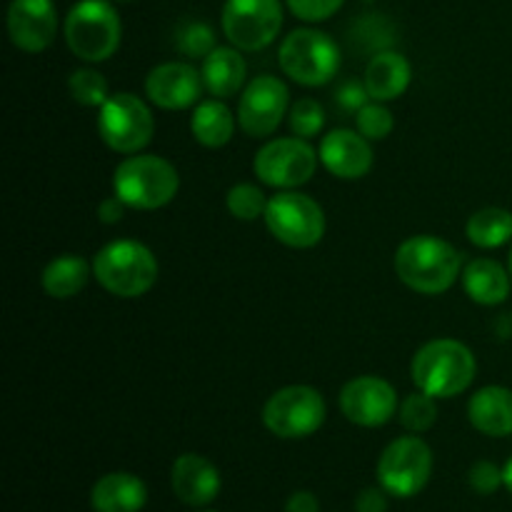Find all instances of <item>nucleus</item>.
I'll return each mask as SVG.
<instances>
[{
	"mask_svg": "<svg viewBox=\"0 0 512 512\" xmlns=\"http://www.w3.org/2000/svg\"><path fill=\"white\" fill-rule=\"evenodd\" d=\"M320 163L340 180H360L373 170V148L360 130H330L320 140Z\"/></svg>",
	"mask_w": 512,
	"mask_h": 512,
	"instance_id": "17",
	"label": "nucleus"
},
{
	"mask_svg": "<svg viewBox=\"0 0 512 512\" xmlns=\"http://www.w3.org/2000/svg\"><path fill=\"white\" fill-rule=\"evenodd\" d=\"M355 512H388V490L383 485L360 490L355 498Z\"/></svg>",
	"mask_w": 512,
	"mask_h": 512,
	"instance_id": "35",
	"label": "nucleus"
},
{
	"mask_svg": "<svg viewBox=\"0 0 512 512\" xmlns=\"http://www.w3.org/2000/svg\"><path fill=\"white\" fill-rule=\"evenodd\" d=\"M63 35L75 58L85 63H103L120 48L123 23L108 0H80L65 15Z\"/></svg>",
	"mask_w": 512,
	"mask_h": 512,
	"instance_id": "5",
	"label": "nucleus"
},
{
	"mask_svg": "<svg viewBox=\"0 0 512 512\" xmlns=\"http://www.w3.org/2000/svg\"><path fill=\"white\" fill-rule=\"evenodd\" d=\"M235 128H238V115L230 113V108L220 98L200 100L190 115V133L195 143L203 148H225L233 140Z\"/></svg>",
	"mask_w": 512,
	"mask_h": 512,
	"instance_id": "24",
	"label": "nucleus"
},
{
	"mask_svg": "<svg viewBox=\"0 0 512 512\" xmlns=\"http://www.w3.org/2000/svg\"><path fill=\"white\" fill-rule=\"evenodd\" d=\"M355 123H358L360 135H365L368 140H385L395 128V118L390 108L385 103H378V100L365 103L355 113Z\"/></svg>",
	"mask_w": 512,
	"mask_h": 512,
	"instance_id": "31",
	"label": "nucleus"
},
{
	"mask_svg": "<svg viewBox=\"0 0 512 512\" xmlns=\"http://www.w3.org/2000/svg\"><path fill=\"white\" fill-rule=\"evenodd\" d=\"M320 505H318V498H315L313 493H308V490H298V493H293L288 498V503H285V512H318Z\"/></svg>",
	"mask_w": 512,
	"mask_h": 512,
	"instance_id": "38",
	"label": "nucleus"
},
{
	"mask_svg": "<svg viewBox=\"0 0 512 512\" xmlns=\"http://www.w3.org/2000/svg\"><path fill=\"white\" fill-rule=\"evenodd\" d=\"M325 398L310 385H288L275 390L263 408V423L283 440L310 438L325 423Z\"/></svg>",
	"mask_w": 512,
	"mask_h": 512,
	"instance_id": "9",
	"label": "nucleus"
},
{
	"mask_svg": "<svg viewBox=\"0 0 512 512\" xmlns=\"http://www.w3.org/2000/svg\"><path fill=\"white\" fill-rule=\"evenodd\" d=\"M8 35L23 53H43L58 35L53 0H13L8 8Z\"/></svg>",
	"mask_w": 512,
	"mask_h": 512,
	"instance_id": "16",
	"label": "nucleus"
},
{
	"mask_svg": "<svg viewBox=\"0 0 512 512\" xmlns=\"http://www.w3.org/2000/svg\"><path fill=\"white\" fill-rule=\"evenodd\" d=\"M170 483H173V493L178 495L180 503L190 505V508L210 505L220 493L218 468L208 458L195 453H185L175 460Z\"/></svg>",
	"mask_w": 512,
	"mask_h": 512,
	"instance_id": "18",
	"label": "nucleus"
},
{
	"mask_svg": "<svg viewBox=\"0 0 512 512\" xmlns=\"http://www.w3.org/2000/svg\"><path fill=\"white\" fill-rule=\"evenodd\" d=\"M413 80V68L405 55L395 53V50H380L370 58L368 68H365L363 85L368 90L370 100L378 103H390L405 95Z\"/></svg>",
	"mask_w": 512,
	"mask_h": 512,
	"instance_id": "19",
	"label": "nucleus"
},
{
	"mask_svg": "<svg viewBox=\"0 0 512 512\" xmlns=\"http://www.w3.org/2000/svg\"><path fill=\"white\" fill-rule=\"evenodd\" d=\"M340 413L360 428H380L398 415L400 400L393 385L378 375H360L340 390Z\"/></svg>",
	"mask_w": 512,
	"mask_h": 512,
	"instance_id": "14",
	"label": "nucleus"
},
{
	"mask_svg": "<svg viewBox=\"0 0 512 512\" xmlns=\"http://www.w3.org/2000/svg\"><path fill=\"white\" fill-rule=\"evenodd\" d=\"M468 418L478 433L488 438L512 435V390L503 385H485L470 398Z\"/></svg>",
	"mask_w": 512,
	"mask_h": 512,
	"instance_id": "20",
	"label": "nucleus"
},
{
	"mask_svg": "<svg viewBox=\"0 0 512 512\" xmlns=\"http://www.w3.org/2000/svg\"><path fill=\"white\" fill-rule=\"evenodd\" d=\"M463 290L473 303L493 308L508 300L510 295V270H505L498 260L493 258H475L463 268Z\"/></svg>",
	"mask_w": 512,
	"mask_h": 512,
	"instance_id": "23",
	"label": "nucleus"
},
{
	"mask_svg": "<svg viewBox=\"0 0 512 512\" xmlns=\"http://www.w3.org/2000/svg\"><path fill=\"white\" fill-rule=\"evenodd\" d=\"M200 512H215V510H200Z\"/></svg>",
	"mask_w": 512,
	"mask_h": 512,
	"instance_id": "42",
	"label": "nucleus"
},
{
	"mask_svg": "<svg viewBox=\"0 0 512 512\" xmlns=\"http://www.w3.org/2000/svg\"><path fill=\"white\" fill-rule=\"evenodd\" d=\"M433 475V450L418 435L393 440L378 460V483L395 498H413Z\"/></svg>",
	"mask_w": 512,
	"mask_h": 512,
	"instance_id": "11",
	"label": "nucleus"
},
{
	"mask_svg": "<svg viewBox=\"0 0 512 512\" xmlns=\"http://www.w3.org/2000/svg\"><path fill=\"white\" fill-rule=\"evenodd\" d=\"M243 50L235 45H218L208 58H203L200 75L203 85L213 98H233L245 88V75H248V63H245Z\"/></svg>",
	"mask_w": 512,
	"mask_h": 512,
	"instance_id": "21",
	"label": "nucleus"
},
{
	"mask_svg": "<svg viewBox=\"0 0 512 512\" xmlns=\"http://www.w3.org/2000/svg\"><path fill=\"white\" fill-rule=\"evenodd\" d=\"M90 275H93V263H88L80 255L65 253L45 265L43 273H40V285L50 298L68 300L75 298L88 285Z\"/></svg>",
	"mask_w": 512,
	"mask_h": 512,
	"instance_id": "25",
	"label": "nucleus"
},
{
	"mask_svg": "<svg viewBox=\"0 0 512 512\" xmlns=\"http://www.w3.org/2000/svg\"><path fill=\"white\" fill-rule=\"evenodd\" d=\"M283 28L280 0H225L223 33L230 45L255 53L273 43Z\"/></svg>",
	"mask_w": 512,
	"mask_h": 512,
	"instance_id": "12",
	"label": "nucleus"
},
{
	"mask_svg": "<svg viewBox=\"0 0 512 512\" xmlns=\"http://www.w3.org/2000/svg\"><path fill=\"white\" fill-rule=\"evenodd\" d=\"M180 190V173L160 155L135 153L120 160L113 173V195L133 210H160Z\"/></svg>",
	"mask_w": 512,
	"mask_h": 512,
	"instance_id": "4",
	"label": "nucleus"
},
{
	"mask_svg": "<svg viewBox=\"0 0 512 512\" xmlns=\"http://www.w3.org/2000/svg\"><path fill=\"white\" fill-rule=\"evenodd\" d=\"M398 418L408 433L420 435L433 428L435 420H438V403H435L433 395L415 390V393L405 395V400L400 403Z\"/></svg>",
	"mask_w": 512,
	"mask_h": 512,
	"instance_id": "27",
	"label": "nucleus"
},
{
	"mask_svg": "<svg viewBox=\"0 0 512 512\" xmlns=\"http://www.w3.org/2000/svg\"><path fill=\"white\" fill-rule=\"evenodd\" d=\"M263 220L278 243L295 250L315 248L325 235V210L298 190H278L268 200Z\"/></svg>",
	"mask_w": 512,
	"mask_h": 512,
	"instance_id": "7",
	"label": "nucleus"
},
{
	"mask_svg": "<svg viewBox=\"0 0 512 512\" xmlns=\"http://www.w3.org/2000/svg\"><path fill=\"white\" fill-rule=\"evenodd\" d=\"M338 103L343 105V108L355 110V113H358L365 103H370V95H368V90H365V85L345 83L343 88L338 90Z\"/></svg>",
	"mask_w": 512,
	"mask_h": 512,
	"instance_id": "36",
	"label": "nucleus"
},
{
	"mask_svg": "<svg viewBox=\"0 0 512 512\" xmlns=\"http://www.w3.org/2000/svg\"><path fill=\"white\" fill-rule=\"evenodd\" d=\"M70 98L83 108H103L105 100L110 98L108 80L93 68H78L68 78Z\"/></svg>",
	"mask_w": 512,
	"mask_h": 512,
	"instance_id": "28",
	"label": "nucleus"
},
{
	"mask_svg": "<svg viewBox=\"0 0 512 512\" xmlns=\"http://www.w3.org/2000/svg\"><path fill=\"white\" fill-rule=\"evenodd\" d=\"M288 123L293 135L298 138H315V135L323 130L325 125V110L318 100L313 98H300L290 105V113H288Z\"/></svg>",
	"mask_w": 512,
	"mask_h": 512,
	"instance_id": "30",
	"label": "nucleus"
},
{
	"mask_svg": "<svg viewBox=\"0 0 512 512\" xmlns=\"http://www.w3.org/2000/svg\"><path fill=\"white\" fill-rule=\"evenodd\" d=\"M395 275L420 295H443L463 275V253L435 235H413L395 250Z\"/></svg>",
	"mask_w": 512,
	"mask_h": 512,
	"instance_id": "1",
	"label": "nucleus"
},
{
	"mask_svg": "<svg viewBox=\"0 0 512 512\" xmlns=\"http://www.w3.org/2000/svg\"><path fill=\"white\" fill-rule=\"evenodd\" d=\"M508 270H510V278H512V248H510V258H508Z\"/></svg>",
	"mask_w": 512,
	"mask_h": 512,
	"instance_id": "40",
	"label": "nucleus"
},
{
	"mask_svg": "<svg viewBox=\"0 0 512 512\" xmlns=\"http://www.w3.org/2000/svg\"><path fill=\"white\" fill-rule=\"evenodd\" d=\"M465 235L475 248L495 250L512 240V213L505 208H483L473 213L465 225Z\"/></svg>",
	"mask_w": 512,
	"mask_h": 512,
	"instance_id": "26",
	"label": "nucleus"
},
{
	"mask_svg": "<svg viewBox=\"0 0 512 512\" xmlns=\"http://www.w3.org/2000/svg\"><path fill=\"white\" fill-rule=\"evenodd\" d=\"M148 503V488L133 473H108L90 490L95 512H140Z\"/></svg>",
	"mask_w": 512,
	"mask_h": 512,
	"instance_id": "22",
	"label": "nucleus"
},
{
	"mask_svg": "<svg viewBox=\"0 0 512 512\" xmlns=\"http://www.w3.org/2000/svg\"><path fill=\"white\" fill-rule=\"evenodd\" d=\"M290 113V90L275 75H258L240 93L238 125L248 138H268Z\"/></svg>",
	"mask_w": 512,
	"mask_h": 512,
	"instance_id": "13",
	"label": "nucleus"
},
{
	"mask_svg": "<svg viewBox=\"0 0 512 512\" xmlns=\"http://www.w3.org/2000/svg\"><path fill=\"white\" fill-rule=\"evenodd\" d=\"M503 478H505V488L510 490V495H512V458L508 460V463H505V468H503Z\"/></svg>",
	"mask_w": 512,
	"mask_h": 512,
	"instance_id": "39",
	"label": "nucleus"
},
{
	"mask_svg": "<svg viewBox=\"0 0 512 512\" xmlns=\"http://www.w3.org/2000/svg\"><path fill=\"white\" fill-rule=\"evenodd\" d=\"M215 45V33L208 23H185L178 33V50L188 58H208Z\"/></svg>",
	"mask_w": 512,
	"mask_h": 512,
	"instance_id": "32",
	"label": "nucleus"
},
{
	"mask_svg": "<svg viewBox=\"0 0 512 512\" xmlns=\"http://www.w3.org/2000/svg\"><path fill=\"white\" fill-rule=\"evenodd\" d=\"M100 140L120 155L143 153L155 133L153 110L135 93L110 95L98 108Z\"/></svg>",
	"mask_w": 512,
	"mask_h": 512,
	"instance_id": "8",
	"label": "nucleus"
},
{
	"mask_svg": "<svg viewBox=\"0 0 512 512\" xmlns=\"http://www.w3.org/2000/svg\"><path fill=\"white\" fill-rule=\"evenodd\" d=\"M205 90L198 68L180 60L155 65L145 78V95L160 110H185L200 103Z\"/></svg>",
	"mask_w": 512,
	"mask_h": 512,
	"instance_id": "15",
	"label": "nucleus"
},
{
	"mask_svg": "<svg viewBox=\"0 0 512 512\" xmlns=\"http://www.w3.org/2000/svg\"><path fill=\"white\" fill-rule=\"evenodd\" d=\"M280 70L305 88L330 83L340 68V48L328 33L300 28L285 35L278 53Z\"/></svg>",
	"mask_w": 512,
	"mask_h": 512,
	"instance_id": "6",
	"label": "nucleus"
},
{
	"mask_svg": "<svg viewBox=\"0 0 512 512\" xmlns=\"http://www.w3.org/2000/svg\"><path fill=\"white\" fill-rule=\"evenodd\" d=\"M285 3L295 18L305 20V23H320V20L333 18L343 8L345 0H285Z\"/></svg>",
	"mask_w": 512,
	"mask_h": 512,
	"instance_id": "33",
	"label": "nucleus"
},
{
	"mask_svg": "<svg viewBox=\"0 0 512 512\" xmlns=\"http://www.w3.org/2000/svg\"><path fill=\"white\" fill-rule=\"evenodd\" d=\"M320 155L305 138L268 140L253 158V173L268 188L295 190L315 175Z\"/></svg>",
	"mask_w": 512,
	"mask_h": 512,
	"instance_id": "10",
	"label": "nucleus"
},
{
	"mask_svg": "<svg viewBox=\"0 0 512 512\" xmlns=\"http://www.w3.org/2000/svg\"><path fill=\"white\" fill-rule=\"evenodd\" d=\"M125 208H128V205H125L123 200L118 198V195H110V198L100 200L98 220H100V223H105V225L120 223V220H123V215H125Z\"/></svg>",
	"mask_w": 512,
	"mask_h": 512,
	"instance_id": "37",
	"label": "nucleus"
},
{
	"mask_svg": "<svg viewBox=\"0 0 512 512\" xmlns=\"http://www.w3.org/2000/svg\"><path fill=\"white\" fill-rule=\"evenodd\" d=\"M268 200L270 198H265L263 188L255 183H238L225 195L228 213L235 220H243V223H253V220L263 218L265 208H268Z\"/></svg>",
	"mask_w": 512,
	"mask_h": 512,
	"instance_id": "29",
	"label": "nucleus"
},
{
	"mask_svg": "<svg viewBox=\"0 0 512 512\" xmlns=\"http://www.w3.org/2000/svg\"><path fill=\"white\" fill-rule=\"evenodd\" d=\"M478 363L473 350L453 338H438L425 343L410 363L415 388L433 395L435 400H450L473 385Z\"/></svg>",
	"mask_w": 512,
	"mask_h": 512,
	"instance_id": "2",
	"label": "nucleus"
},
{
	"mask_svg": "<svg viewBox=\"0 0 512 512\" xmlns=\"http://www.w3.org/2000/svg\"><path fill=\"white\" fill-rule=\"evenodd\" d=\"M158 275V258L138 240H113L93 258V278L115 298L133 300L150 293Z\"/></svg>",
	"mask_w": 512,
	"mask_h": 512,
	"instance_id": "3",
	"label": "nucleus"
},
{
	"mask_svg": "<svg viewBox=\"0 0 512 512\" xmlns=\"http://www.w3.org/2000/svg\"><path fill=\"white\" fill-rule=\"evenodd\" d=\"M120 3H130V0H120Z\"/></svg>",
	"mask_w": 512,
	"mask_h": 512,
	"instance_id": "41",
	"label": "nucleus"
},
{
	"mask_svg": "<svg viewBox=\"0 0 512 512\" xmlns=\"http://www.w3.org/2000/svg\"><path fill=\"white\" fill-rule=\"evenodd\" d=\"M468 480H470V488H473L478 495H493L498 493L500 485H505L503 470H500L495 463H490V460H478V463L470 468Z\"/></svg>",
	"mask_w": 512,
	"mask_h": 512,
	"instance_id": "34",
	"label": "nucleus"
}]
</instances>
